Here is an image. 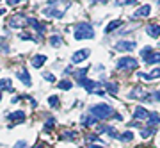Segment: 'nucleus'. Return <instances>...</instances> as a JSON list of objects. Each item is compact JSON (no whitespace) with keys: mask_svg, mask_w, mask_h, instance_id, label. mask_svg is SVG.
Here are the masks:
<instances>
[{"mask_svg":"<svg viewBox=\"0 0 160 148\" xmlns=\"http://www.w3.org/2000/svg\"><path fill=\"white\" fill-rule=\"evenodd\" d=\"M149 79H151V80H153V79H160V68L153 70V71L149 73Z\"/></svg>","mask_w":160,"mask_h":148,"instance_id":"28","label":"nucleus"},{"mask_svg":"<svg viewBox=\"0 0 160 148\" xmlns=\"http://www.w3.org/2000/svg\"><path fill=\"white\" fill-rule=\"evenodd\" d=\"M64 137H68V139H73L75 137V132H66V136Z\"/></svg>","mask_w":160,"mask_h":148,"instance_id":"32","label":"nucleus"},{"mask_svg":"<svg viewBox=\"0 0 160 148\" xmlns=\"http://www.w3.org/2000/svg\"><path fill=\"white\" fill-rule=\"evenodd\" d=\"M149 13H151V7H149V6H142V7H139L137 11H135V14H133V18H141V16H148Z\"/></svg>","mask_w":160,"mask_h":148,"instance_id":"13","label":"nucleus"},{"mask_svg":"<svg viewBox=\"0 0 160 148\" xmlns=\"http://www.w3.org/2000/svg\"><path fill=\"white\" fill-rule=\"evenodd\" d=\"M43 14H45V16H53V18H62V14L64 13L62 11H59V9H55V7L53 6H48V7H45V9H43Z\"/></svg>","mask_w":160,"mask_h":148,"instance_id":"6","label":"nucleus"},{"mask_svg":"<svg viewBox=\"0 0 160 148\" xmlns=\"http://www.w3.org/2000/svg\"><path fill=\"white\" fill-rule=\"evenodd\" d=\"M0 98H2V93H0Z\"/></svg>","mask_w":160,"mask_h":148,"instance_id":"37","label":"nucleus"},{"mask_svg":"<svg viewBox=\"0 0 160 148\" xmlns=\"http://www.w3.org/2000/svg\"><path fill=\"white\" fill-rule=\"evenodd\" d=\"M146 34L151 36V38H160V25L157 23H149L146 27Z\"/></svg>","mask_w":160,"mask_h":148,"instance_id":"7","label":"nucleus"},{"mask_svg":"<svg viewBox=\"0 0 160 148\" xmlns=\"http://www.w3.org/2000/svg\"><path fill=\"white\" fill-rule=\"evenodd\" d=\"M7 120H12V121H23V120H25V113H22V111L11 113L9 116H7Z\"/></svg>","mask_w":160,"mask_h":148,"instance_id":"15","label":"nucleus"},{"mask_svg":"<svg viewBox=\"0 0 160 148\" xmlns=\"http://www.w3.org/2000/svg\"><path fill=\"white\" fill-rule=\"evenodd\" d=\"M25 146H27V143H25V141H20V143L14 145V148H25Z\"/></svg>","mask_w":160,"mask_h":148,"instance_id":"31","label":"nucleus"},{"mask_svg":"<svg viewBox=\"0 0 160 148\" xmlns=\"http://www.w3.org/2000/svg\"><path fill=\"white\" fill-rule=\"evenodd\" d=\"M137 77H141L142 80H151V79H149V73H142V71H141V73H137Z\"/></svg>","mask_w":160,"mask_h":148,"instance_id":"30","label":"nucleus"},{"mask_svg":"<svg viewBox=\"0 0 160 148\" xmlns=\"http://www.w3.org/2000/svg\"><path fill=\"white\" fill-rule=\"evenodd\" d=\"M52 127H53V120L50 118V120H48V123H46V129H52Z\"/></svg>","mask_w":160,"mask_h":148,"instance_id":"34","label":"nucleus"},{"mask_svg":"<svg viewBox=\"0 0 160 148\" xmlns=\"http://www.w3.org/2000/svg\"><path fill=\"white\" fill-rule=\"evenodd\" d=\"M57 86H59V89H64V91H68V89H71V86H73V84H71L68 79H64V80H61Z\"/></svg>","mask_w":160,"mask_h":148,"instance_id":"20","label":"nucleus"},{"mask_svg":"<svg viewBox=\"0 0 160 148\" xmlns=\"http://www.w3.org/2000/svg\"><path fill=\"white\" fill-rule=\"evenodd\" d=\"M96 120H98V118H94L92 114H91V116H86V118H84V125H86V127H92L94 123H96Z\"/></svg>","mask_w":160,"mask_h":148,"instance_id":"22","label":"nucleus"},{"mask_svg":"<svg viewBox=\"0 0 160 148\" xmlns=\"http://www.w3.org/2000/svg\"><path fill=\"white\" fill-rule=\"evenodd\" d=\"M146 123H148L151 129H153V127H157V125H160V114L158 113H149Z\"/></svg>","mask_w":160,"mask_h":148,"instance_id":"9","label":"nucleus"},{"mask_svg":"<svg viewBox=\"0 0 160 148\" xmlns=\"http://www.w3.org/2000/svg\"><path fill=\"white\" fill-rule=\"evenodd\" d=\"M0 87H2V89L6 87V89H9V91H12V89H11V80H9V79H4V80H0Z\"/></svg>","mask_w":160,"mask_h":148,"instance_id":"25","label":"nucleus"},{"mask_svg":"<svg viewBox=\"0 0 160 148\" xmlns=\"http://www.w3.org/2000/svg\"><path fill=\"white\" fill-rule=\"evenodd\" d=\"M155 98H157V100H160V89L157 93H155Z\"/></svg>","mask_w":160,"mask_h":148,"instance_id":"35","label":"nucleus"},{"mask_svg":"<svg viewBox=\"0 0 160 148\" xmlns=\"http://www.w3.org/2000/svg\"><path fill=\"white\" fill-rule=\"evenodd\" d=\"M27 25H32V27L38 30V34H43L45 32V25H41V23H38L34 20V18H27Z\"/></svg>","mask_w":160,"mask_h":148,"instance_id":"11","label":"nucleus"},{"mask_svg":"<svg viewBox=\"0 0 160 148\" xmlns=\"http://www.w3.org/2000/svg\"><path fill=\"white\" fill-rule=\"evenodd\" d=\"M144 63H146V64H160V52H153V54H151Z\"/></svg>","mask_w":160,"mask_h":148,"instance_id":"14","label":"nucleus"},{"mask_svg":"<svg viewBox=\"0 0 160 148\" xmlns=\"http://www.w3.org/2000/svg\"><path fill=\"white\" fill-rule=\"evenodd\" d=\"M48 103H50L52 107H57V105H59V97H55V95L50 97V98H48Z\"/></svg>","mask_w":160,"mask_h":148,"instance_id":"26","label":"nucleus"},{"mask_svg":"<svg viewBox=\"0 0 160 148\" xmlns=\"http://www.w3.org/2000/svg\"><path fill=\"white\" fill-rule=\"evenodd\" d=\"M73 38L75 40H92L94 38V29L89 25L87 22H80L75 25L73 29Z\"/></svg>","mask_w":160,"mask_h":148,"instance_id":"1","label":"nucleus"},{"mask_svg":"<svg viewBox=\"0 0 160 148\" xmlns=\"http://www.w3.org/2000/svg\"><path fill=\"white\" fill-rule=\"evenodd\" d=\"M43 77H45V80H48V82H55V77H53L52 73H45Z\"/></svg>","mask_w":160,"mask_h":148,"instance_id":"29","label":"nucleus"},{"mask_svg":"<svg viewBox=\"0 0 160 148\" xmlns=\"http://www.w3.org/2000/svg\"><path fill=\"white\" fill-rule=\"evenodd\" d=\"M9 25H11V27H23V25H27V20H25V22H22V18L14 16L11 22H9Z\"/></svg>","mask_w":160,"mask_h":148,"instance_id":"16","label":"nucleus"},{"mask_svg":"<svg viewBox=\"0 0 160 148\" xmlns=\"http://www.w3.org/2000/svg\"><path fill=\"white\" fill-rule=\"evenodd\" d=\"M151 54H153V48H151V46H146V48H142V50H141V57H142L144 61H146Z\"/></svg>","mask_w":160,"mask_h":148,"instance_id":"21","label":"nucleus"},{"mask_svg":"<svg viewBox=\"0 0 160 148\" xmlns=\"http://www.w3.org/2000/svg\"><path fill=\"white\" fill-rule=\"evenodd\" d=\"M112 113H114L112 107L107 103H96V105H91V109H89V114H92L98 120H107Z\"/></svg>","mask_w":160,"mask_h":148,"instance_id":"2","label":"nucleus"},{"mask_svg":"<svg viewBox=\"0 0 160 148\" xmlns=\"http://www.w3.org/2000/svg\"><path fill=\"white\" fill-rule=\"evenodd\" d=\"M119 25H121V22H119V20H112V22H110L109 25H107V29H105V32H107V34H110V32H112L114 29H118Z\"/></svg>","mask_w":160,"mask_h":148,"instance_id":"17","label":"nucleus"},{"mask_svg":"<svg viewBox=\"0 0 160 148\" xmlns=\"http://www.w3.org/2000/svg\"><path fill=\"white\" fill-rule=\"evenodd\" d=\"M87 57H89V50H87V48H82V50L75 52L73 56H71V61H73V64H78V63H82V61H86Z\"/></svg>","mask_w":160,"mask_h":148,"instance_id":"5","label":"nucleus"},{"mask_svg":"<svg viewBox=\"0 0 160 148\" xmlns=\"http://www.w3.org/2000/svg\"><path fill=\"white\" fill-rule=\"evenodd\" d=\"M148 116H149V113L146 111L144 107H135V111H133V120H148Z\"/></svg>","mask_w":160,"mask_h":148,"instance_id":"8","label":"nucleus"},{"mask_svg":"<svg viewBox=\"0 0 160 148\" xmlns=\"http://www.w3.org/2000/svg\"><path fill=\"white\" fill-rule=\"evenodd\" d=\"M130 98H148V95L146 93H142V89H133V91L130 93Z\"/></svg>","mask_w":160,"mask_h":148,"instance_id":"18","label":"nucleus"},{"mask_svg":"<svg viewBox=\"0 0 160 148\" xmlns=\"http://www.w3.org/2000/svg\"><path fill=\"white\" fill-rule=\"evenodd\" d=\"M18 79L22 80L25 86H30V84H32V80H30V77H29V71H27V68H22V70H20V73H18Z\"/></svg>","mask_w":160,"mask_h":148,"instance_id":"10","label":"nucleus"},{"mask_svg":"<svg viewBox=\"0 0 160 148\" xmlns=\"http://www.w3.org/2000/svg\"><path fill=\"white\" fill-rule=\"evenodd\" d=\"M132 137H133V134L126 130V132H123V134L119 136V139H121V141H132Z\"/></svg>","mask_w":160,"mask_h":148,"instance_id":"24","label":"nucleus"},{"mask_svg":"<svg viewBox=\"0 0 160 148\" xmlns=\"http://www.w3.org/2000/svg\"><path fill=\"white\" fill-rule=\"evenodd\" d=\"M50 45L52 46H61V45H62V38H61L59 34L52 36V38H50Z\"/></svg>","mask_w":160,"mask_h":148,"instance_id":"19","label":"nucleus"},{"mask_svg":"<svg viewBox=\"0 0 160 148\" xmlns=\"http://www.w3.org/2000/svg\"><path fill=\"white\" fill-rule=\"evenodd\" d=\"M0 14H4V9H0Z\"/></svg>","mask_w":160,"mask_h":148,"instance_id":"36","label":"nucleus"},{"mask_svg":"<svg viewBox=\"0 0 160 148\" xmlns=\"http://www.w3.org/2000/svg\"><path fill=\"white\" fill-rule=\"evenodd\" d=\"M7 4H9V6H14V4H18V2H20V0H6Z\"/></svg>","mask_w":160,"mask_h":148,"instance_id":"33","label":"nucleus"},{"mask_svg":"<svg viewBox=\"0 0 160 148\" xmlns=\"http://www.w3.org/2000/svg\"><path fill=\"white\" fill-rule=\"evenodd\" d=\"M137 59H133V57H121L119 61L116 63V68L118 70H133L137 68Z\"/></svg>","mask_w":160,"mask_h":148,"instance_id":"3","label":"nucleus"},{"mask_svg":"<svg viewBox=\"0 0 160 148\" xmlns=\"http://www.w3.org/2000/svg\"><path fill=\"white\" fill-rule=\"evenodd\" d=\"M105 87H107L112 95H116V93H118V84H114V82H107V84H105Z\"/></svg>","mask_w":160,"mask_h":148,"instance_id":"23","label":"nucleus"},{"mask_svg":"<svg viewBox=\"0 0 160 148\" xmlns=\"http://www.w3.org/2000/svg\"><path fill=\"white\" fill-rule=\"evenodd\" d=\"M153 132H155V129H142V132H141V136H142L144 139H146V137H149L151 134H153Z\"/></svg>","mask_w":160,"mask_h":148,"instance_id":"27","label":"nucleus"},{"mask_svg":"<svg viewBox=\"0 0 160 148\" xmlns=\"http://www.w3.org/2000/svg\"><path fill=\"white\" fill-rule=\"evenodd\" d=\"M114 48L118 52H132L135 48V43L133 41H118L114 45Z\"/></svg>","mask_w":160,"mask_h":148,"instance_id":"4","label":"nucleus"},{"mask_svg":"<svg viewBox=\"0 0 160 148\" xmlns=\"http://www.w3.org/2000/svg\"><path fill=\"white\" fill-rule=\"evenodd\" d=\"M46 63V56H34L32 57V66L34 68H41Z\"/></svg>","mask_w":160,"mask_h":148,"instance_id":"12","label":"nucleus"}]
</instances>
